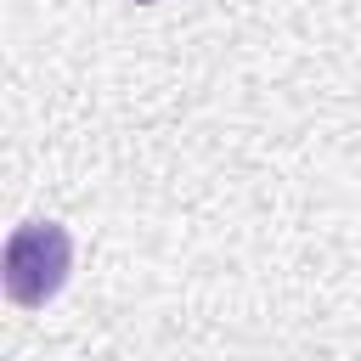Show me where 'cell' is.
I'll return each instance as SVG.
<instances>
[{
  "instance_id": "cell-1",
  "label": "cell",
  "mask_w": 361,
  "mask_h": 361,
  "mask_svg": "<svg viewBox=\"0 0 361 361\" xmlns=\"http://www.w3.org/2000/svg\"><path fill=\"white\" fill-rule=\"evenodd\" d=\"M68 271H73V237H68V226H56V220H23L6 237L0 282H6L11 305L45 310L68 288Z\"/></svg>"
},
{
  "instance_id": "cell-2",
  "label": "cell",
  "mask_w": 361,
  "mask_h": 361,
  "mask_svg": "<svg viewBox=\"0 0 361 361\" xmlns=\"http://www.w3.org/2000/svg\"><path fill=\"white\" fill-rule=\"evenodd\" d=\"M130 6H158V0H130Z\"/></svg>"
}]
</instances>
